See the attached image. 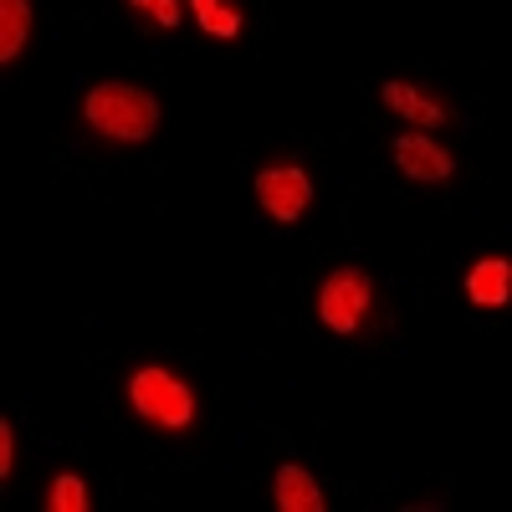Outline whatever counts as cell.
<instances>
[{
  "mask_svg": "<svg viewBox=\"0 0 512 512\" xmlns=\"http://www.w3.org/2000/svg\"><path fill=\"white\" fill-rule=\"evenodd\" d=\"M123 400L134 410L139 425H149L154 436H190L200 420V390L195 379L164 359H144L128 369L123 379Z\"/></svg>",
  "mask_w": 512,
  "mask_h": 512,
  "instance_id": "obj_1",
  "label": "cell"
},
{
  "mask_svg": "<svg viewBox=\"0 0 512 512\" xmlns=\"http://www.w3.org/2000/svg\"><path fill=\"white\" fill-rule=\"evenodd\" d=\"M159 93L144 88V82H128V77H103L82 93V123L88 134L118 149H139L159 134Z\"/></svg>",
  "mask_w": 512,
  "mask_h": 512,
  "instance_id": "obj_2",
  "label": "cell"
},
{
  "mask_svg": "<svg viewBox=\"0 0 512 512\" xmlns=\"http://www.w3.org/2000/svg\"><path fill=\"white\" fill-rule=\"evenodd\" d=\"M379 318V282L364 267H333L318 282V323L333 338H359Z\"/></svg>",
  "mask_w": 512,
  "mask_h": 512,
  "instance_id": "obj_3",
  "label": "cell"
},
{
  "mask_svg": "<svg viewBox=\"0 0 512 512\" xmlns=\"http://www.w3.org/2000/svg\"><path fill=\"white\" fill-rule=\"evenodd\" d=\"M251 195H256V210H262L267 221L297 226L313 210L318 185H313V169L297 154H272V159H262V169H256Z\"/></svg>",
  "mask_w": 512,
  "mask_h": 512,
  "instance_id": "obj_4",
  "label": "cell"
},
{
  "mask_svg": "<svg viewBox=\"0 0 512 512\" xmlns=\"http://www.w3.org/2000/svg\"><path fill=\"white\" fill-rule=\"evenodd\" d=\"M379 103L390 108V118H400L410 128H425V134H441V128L456 123V108L446 103V93H436L431 82H415V77H384Z\"/></svg>",
  "mask_w": 512,
  "mask_h": 512,
  "instance_id": "obj_5",
  "label": "cell"
},
{
  "mask_svg": "<svg viewBox=\"0 0 512 512\" xmlns=\"http://www.w3.org/2000/svg\"><path fill=\"white\" fill-rule=\"evenodd\" d=\"M390 164L415 185H446L456 175V154L436 144V134H425V128H405L390 144Z\"/></svg>",
  "mask_w": 512,
  "mask_h": 512,
  "instance_id": "obj_6",
  "label": "cell"
},
{
  "mask_svg": "<svg viewBox=\"0 0 512 512\" xmlns=\"http://www.w3.org/2000/svg\"><path fill=\"white\" fill-rule=\"evenodd\" d=\"M461 292L466 303L482 308V313H497V308H512V256L492 251V256H477L461 277Z\"/></svg>",
  "mask_w": 512,
  "mask_h": 512,
  "instance_id": "obj_7",
  "label": "cell"
},
{
  "mask_svg": "<svg viewBox=\"0 0 512 512\" xmlns=\"http://www.w3.org/2000/svg\"><path fill=\"white\" fill-rule=\"evenodd\" d=\"M272 502L282 512H323L328 507V492L318 487V477L308 472V466L282 461L277 472H272Z\"/></svg>",
  "mask_w": 512,
  "mask_h": 512,
  "instance_id": "obj_8",
  "label": "cell"
},
{
  "mask_svg": "<svg viewBox=\"0 0 512 512\" xmlns=\"http://www.w3.org/2000/svg\"><path fill=\"white\" fill-rule=\"evenodd\" d=\"M185 11H190V21H195V31H200V36L226 41V47L246 31V16H241L236 0H185Z\"/></svg>",
  "mask_w": 512,
  "mask_h": 512,
  "instance_id": "obj_9",
  "label": "cell"
},
{
  "mask_svg": "<svg viewBox=\"0 0 512 512\" xmlns=\"http://www.w3.org/2000/svg\"><path fill=\"white\" fill-rule=\"evenodd\" d=\"M31 26H36L31 0H0V67L21 62V52L31 47Z\"/></svg>",
  "mask_w": 512,
  "mask_h": 512,
  "instance_id": "obj_10",
  "label": "cell"
},
{
  "mask_svg": "<svg viewBox=\"0 0 512 512\" xmlns=\"http://www.w3.org/2000/svg\"><path fill=\"white\" fill-rule=\"evenodd\" d=\"M41 507H47V512H88V507H93V492H88V482H82L77 472H57V477L47 482V497H41Z\"/></svg>",
  "mask_w": 512,
  "mask_h": 512,
  "instance_id": "obj_11",
  "label": "cell"
},
{
  "mask_svg": "<svg viewBox=\"0 0 512 512\" xmlns=\"http://www.w3.org/2000/svg\"><path fill=\"white\" fill-rule=\"evenodd\" d=\"M139 21H149L154 31H175L185 21V0H123Z\"/></svg>",
  "mask_w": 512,
  "mask_h": 512,
  "instance_id": "obj_12",
  "label": "cell"
},
{
  "mask_svg": "<svg viewBox=\"0 0 512 512\" xmlns=\"http://www.w3.org/2000/svg\"><path fill=\"white\" fill-rule=\"evenodd\" d=\"M16 477V425L0 420V482Z\"/></svg>",
  "mask_w": 512,
  "mask_h": 512,
  "instance_id": "obj_13",
  "label": "cell"
}]
</instances>
